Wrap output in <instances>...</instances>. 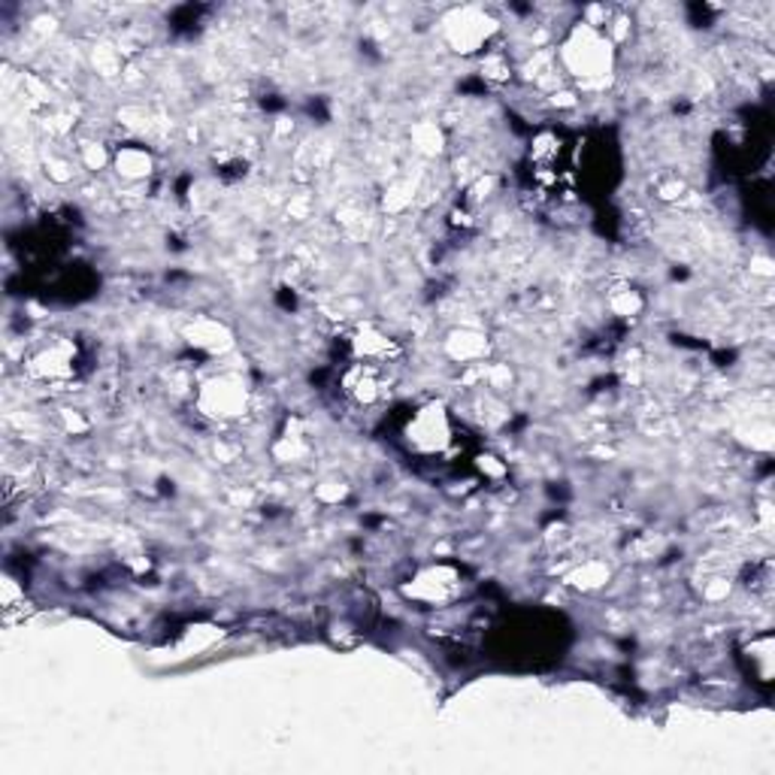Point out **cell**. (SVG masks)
Returning <instances> with one entry per match:
<instances>
[{
    "label": "cell",
    "mask_w": 775,
    "mask_h": 775,
    "mask_svg": "<svg viewBox=\"0 0 775 775\" xmlns=\"http://www.w3.org/2000/svg\"><path fill=\"white\" fill-rule=\"evenodd\" d=\"M352 346H354V354H358V361H361V364H376V367H379V364H385L388 358H395V354L400 352L395 339L379 334L376 327H358Z\"/></svg>",
    "instance_id": "obj_5"
},
{
    "label": "cell",
    "mask_w": 775,
    "mask_h": 775,
    "mask_svg": "<svg viewBox=\"0 0 775 775\" xmlns=\"http://www.w3.org/2000/svg\"><path fill=\"white\" fill-rule=\"evenodd\" d=\"M73 358H76V349H73L67 339H58V342H52V346H42L40 352L28 361L30 376L42 382L71 379Z\"/></svg>",
    "instance_id": "obj_3"
},
{
    "label": "cell",
    "mask_w": 775,
    "mask_h": 775,
    "mask_svg": "<svg viewBox=\"0 0 775 775\" xmlns=\"http://www.w3.org/2000/svg\"><path fill=\"white\" fill-rule=\"evenodd\" d=\"M409 439L415 442V449L422 451H442L451 442L449 418L439 407H427L415 415V422L409 424Z\"/></svg>",
    "instance_id": "obj_4"
},
{
    "label": "cell",
    "mask_w": 775,
    "mask_h": 775,
    "mask_svg": "<svg viewBox=\"0 0 775 775\" xmlns=\"http://www.w3.org/2000/svg\"><path fill=\"white\" fill-rule=\"evenodd\" d=\"M564 61L578 79H600L612 67V46L593 28L576 30L564 46Z\"/></svg>",
    "instance_id": "obj_1"
},
{
    "label": "cell",
    "mask_w": 775,
    "mask_h": 775,
    "mask_svg": "<svg viewBox=\"0 0 775 775\" xmlns=\"http://www.w3.org/2000/svg\"><path fill=\"white\" fill-rule=\"evenodd\" d=\"M198 403L200 409H203V415L227 422V418L246 415V409H249V391H246V385H242V379H237V376H218V379L203 385Z\"/></svg>",
    "instance_id": "obj_2"
},
{
    "label": "cell",
    "mask_w": 775,
    "mask_h": 775,
    "mask_svg": "<svg viewBox=\"0 0 775 775\" xmlns=\"http://www.w3.org/2000/svg\"><path fill=\"white\" fill-rule=\"evenodd\" d=\"M342 388H346V395L352 397L354 403H361V407H370V403H376V400L385 395L376 364H358V367L346 376Z\"/></svg>",
    "instance_id": "obj_6"
},
{
    "label": "cell",
    "mask_w": 775,
    "mask_h": 775,
    "mask_svg": "<svg viewBox=\"0 0 775 775\" xmlns=\"http://www.w3.org/2000/svg\"><path fill=\"white\" fill-rule=\"evenodd\" d=\"M118 167H125L127 176H142V173H149V158L142 155V152H130L127 149L122 161H118Z\"/></svg>",
    "instance_id": "obj_7"
}]
</instances>
